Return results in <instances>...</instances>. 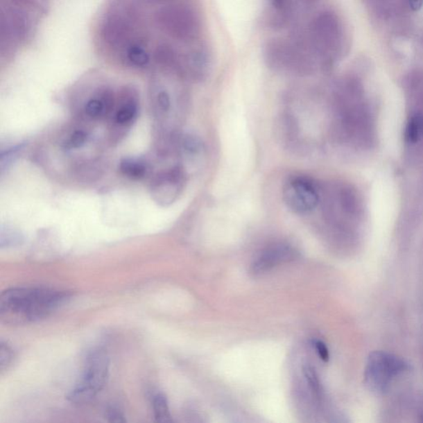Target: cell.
<instances>
[{
    "instance_id": "cell-1",
    "label": "cell",
    "mask_w": 423,
    "mask_h": 423,
    "mask_svg": "<svg viewBox=\"0 0 423 423\" xmlns=\"http://www.w3.org/2000/svg\"><path fill=\"white\" fill-rule=\"evenodd\" d=\"M67 292L51 288L21 287L8 289L0 297V319L21 325L44 319L68 301Z\"/></svg>"
},
{
    "instance_id": "cell-2",
    "label": "cell",
    "mask_w": 423,
    "mask_h": 423,
    "mask_svg": "<svg viewBox=\"0 0 423 423\" xmlns=\"http://www.w3.org/2000/svg\"><path fill=\"white\" fill-rule=\"evenodd\" d=\"M110 367V357L106 351L102 348L92 349L86 357L80 381L67 396L69 402L85 404L96 398L109 381Z\"/></svg>"
},
{
    "instance_id": "cell-3",
    "label": "cell",
    "mask_w": 423,
    "mask_h": 423,
    "mask_svg": "<svg viewBox=\"0 0 423 423\" xmlns=\"http://www.w3.org/2000/svg\"><path fill=\"white\" fill-rule=\"evenodd\" d=\"M409 369L407 362L392 354L374 352L367 359L364 381L367 388L377 394H385L392 379Z\"/></svg>"
},
{
    "instance_id": "cell-4",
    "label": "cell",
    "mask_w": 423,
    "mask_h": 423,
    "mask_svg": "<svg viewBox=\"0 0 423 423\" xmlns=\"http://www.w3.org/2000/svg\"><path fill=\"white\" fill-rule=\"evenodd\" d=\"M284 202L296 214H309L321 202L322 187L306 175H293L284 184Z\"/></svg>"
},
{
    "instance_id": "cell-5",
    "label": "cell",
    "mask_w": 423,
    "mask_h": 423,
    "mask_svg": "<svg viewBox=\"0 0 423 423\" xmlns=\"http://www.w3.org/2000/svg\"><path fill=\"white\" fill-rule=\"evenodd\" d=\"M188 171L183 166L164 168L150 184V193L155 202L162 206L173 204L184 191Z\"/></svg>"
},
{
    "instance_id": "cell-6",
    "label": "cell",
    "mask_w": 423,
    "mask_h": 423,
    "mask_svg": "<svg viewBox=\"0 0 423 423\" xmlns=\"http://www.w3.org/2000/svg\"><path fill=\"white\" fill-rule=\"evenodd\" d=\"M300 253L291 244L275 243L267 245L254 257L250 266V275H264L279 266L297 260Z\"/></svg>"
},
{
    "instance_id": "cell-7",
    "label": "cell",
    "mask_w": 423,
    "mask_h": 423,
    "mask_svg": "<svg viewBox=\"0 0 423 423\" xmlns=\"http://www.w3.org/2000/svg\"><path fill=\"white\" fill-rule=\"evenodd\" d=\"M153 408L155 423H175L166 395L163 394L155 395Z\"/></svg>"
},
{
    "instance_id": "cell-8",
    "label": "cell",
    "mask_w": 423,
    "mask_h": 423,
    "mask_svg": "<svg viewBox=\"0 0 423 423\" xmlns=\"http://www.w3.org/2000/svg\"><path fill=\"white\" fill-rule=\"evenodd\" d=\"M423 137V115L422 114H413L408 120L406 128V138L411 144H416Z\"/></svg>"
},
{
    "instance_id": "cell-9",
    "label": "cell",
    "mask_w": 423,
    "mask_h": 423,
    "mask_svg": "<svg viewBox=\"0 0 423 423\" xmlns=\"http://www.w3.org/2000/svg\"><path fill=\"white\" fill-rule=\"evenodd\" d=\"M304 377L309 390L315 399L321 398V383L316 370L312 365H305L303 368Z\"/></svg>"
},
{
    "instance_id": "cell-10",
    "label": "cell",
    "mask_w": 423,
    "mask_h": 423,
    "mask_svg": "<svg viewBox=\"0 0 423 423\" xmlns=\"http://www.w3.org/2000/svg\"><path fill=\"white\" fill-rule=\"evenodd\" d=\"M15 359V352L8 343H0V371L3 374L4 371L10 368L12 361Z\"/></svg>"
},
{
    "instance_id": "cell-11",
    "label": "cell",
    "mask_w": 423,
    "mask_h": 423,
    "mask_svg": "<svg viewBox=\"0 0 423 423\" xmlns=\"http://www.w3.org/2000/svg\"><path fill=\"white\" fill-rule=\"evenodd\" d=\"M20 241L21 236L18 232L10 230H3V228L1 232V239H0V243H1L2 248L18 244Z\"/></svg>"
},
{
    "instance_id": "cell-12",
    "label": "cell",
    "mask_w": 423,
    "mask_h": 423,
    "mask_svg": "<svg viewBox=\"0 0 423 423\" xmlns=\"http://www.w3.org/2000/svg\"><path fill=\"white\" fill-rule=\"evenodd\" d=\"M106 418L109 423H128L124 413L118 408L110 406L106 410Z\"/></svg>"
},
{
    "instance_id": "cell-13",
    "label": "cell",
    "mask_w": 423,
    "mask_h": 423,
    "mask_svg": "<svg viewBox=\"0 0 423 423\" xmlns=\"http://www.w3.org/2000/svg\"><path fill=\"white\" fill-rule=\"evenodd\" d=\"M313 346L315 349H316V352L320 360L325 363H327L330 359V353L329 349L327 347V345L320 340H313Z\"/></svg>"
},
{
    "instance_id": "cell-14",
    "label": "cell",
    "mask_w": 423,
    "mask_h": 423,
    "mask_svg": "<svg viewBox=\"0 0 423 423\" xmlns=\"http://www.w3.org/2000/svg\"><path fill=\"white\" fill-rule=\"evenodd\" d=\"M410 4H411L412 8H420L422 6V2H421V1H413V2L410 3Z\"/></svg>"
},
{
    "instance_id": "cell-15",
    "label": "cell",
    "mask_w": 423,
    "mask_h": 423,
    "mask_svg": "<svg viewBox=\"0 0 423 423\" xmlns=\"http://www.w3.org/2000/svg\"><path fill=\"white\" fill-rule=\"evenodd\" d=\"M420 423H423V415H422V418H421V422H420Z\"/></svg>"
}]
</instances>
